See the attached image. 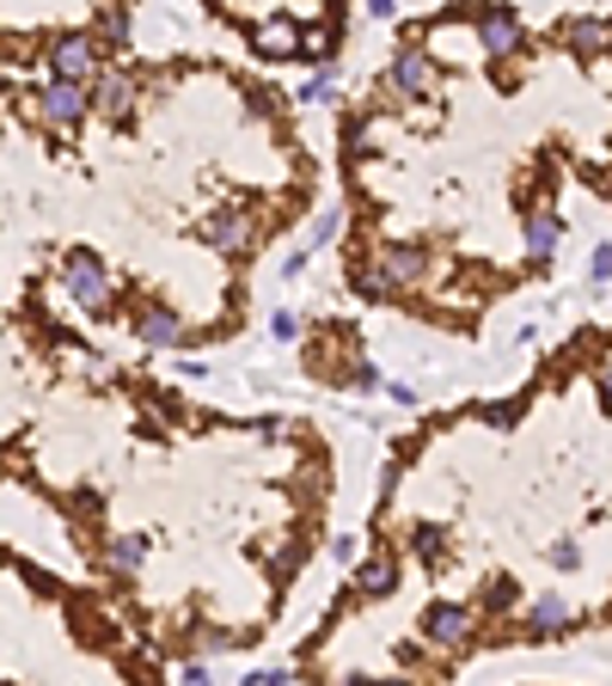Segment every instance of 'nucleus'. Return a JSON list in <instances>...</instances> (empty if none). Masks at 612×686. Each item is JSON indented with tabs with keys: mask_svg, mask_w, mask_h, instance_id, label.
<instances>
[{
	"mask_svg": "<svg viewBox=\"0 0 612 686\" xmlns=\"http://www.w3.org/2000/svg\"><path fill=\"white\" fill-rule=\"evenodd\" d=\"M61 288H68V300H74V307H86L92 319H110V312H117V282H110L105 258H98V251H86V246L61 251Z\"/></svg>",
	"mask_w": 612,
	"mask_h": 686,
	"instance_id": "f257e3e1",
	"label": "nucleus"
},
{
	"mask_svg": "<svg viewBox=\"0 0 612 686\" xmlns=\"http://www.w3.org/2000/svg\"><path fill=\"white\" fill-rule=\"evenodd\" d=\"M148 68H136V62H117V68H105V74H98V86H92V105L105 110L110 123H129V117H136L141 110V93H148Z\"/></svg>",
	"mask_w": 612,
	"mask_h": 686,
	"instance_id": "f03ea898",
	"label": "nucleus"
},
{
	"mask_svg": "<svg viewBox=\"0 0 612 686\" xmlns=\"http://www.w3.org/2000/svg\"><path fill=\"white\" fill-rule=\"evenodd\" d=\"M416 631H423L435 650L459 655V650H472V631H478V613L466 607V601H428L423 619H416Z\"/></svg>",
	"mask_w": 612,
	"mask_h": 686,
	"instance_id": "7ed1b4c3",
	"label": "nucleus"
},
{
	"mask_svg": "<svg viewBox=\"0 0 612 686\" xmlns=\"http://www.w3.org/2000/svg\"><path fill=\"white\" fill-rule=\"evenodd\" d=\"M86 110H92V93H86V80H61L49 74V86L37 93V117L56 129H80L86 123Z\"/></svg>",
	"mask_w": 612,
	"mask_h": 686,
	"instance_id": "20e7f679",
	"label": "nucleus"
},
{
	"mask_svg": "<svg viewBox=\"0 0 612 686\" xmlns=\"http://www.w3.org/2000/svg\"><path fill=\"white\" fill-rule=\"evenodd\" d=\"M202 234H209V246H214V251H227V258H245V251L258 246V215H251V209L221 203V209L209 215V227H202Z\"/></svg>",
	"mask_w": 612,
	"mask_h": 686,
	"instance_id": "39448f33",
	"label": "nucleus"
},
{
	"mask_svg": "<svg viewBox=\"0 0 612 686\" xmlns=\"http://www.w3.org/2000/svg\"><path fill=\"white\" fill-rule=\"evenodd\" d=\"M380 264L392 270L398 288H416V282L435 270V246H428V239H386V246H380Z\"/></svg>",
	"mask_w": 612,
	"mask_h": 686,
	"instance_id": "423d86ee",
	"label": "nucleus"
},
{
	"mask_svg": "<svg viewBox=\"0 0 612 686\" xmlns=\"http://www.w3.org/2000/svg\"><path fill=\"white\" fill-rule=\"evenodd\" d=\"M472 25H478V44H484V56H496V62L520 49V19H515V7H496V0H490V7H478V13H472Z\"/></svg>",
	"mask_w": 612,
	"mask_h": 686,
	"instance_id": "0eeeda50",
	"label": "nucleus"
},
{
	"mask_svg": "<svg viewBox=\"0 0 612 686\" xmlns=\"http://www.w3.org/2000/svg\"><path fill=\"white\" fill-rule=\"evenodd\" d=\"M392 93L398 98H428L435 93V62L416 49V37H404L398 56H392Z\"/></svg>",
	"mask_w": 612,
	"mask_h": 686,
	"instance_id": "6e6552de",
	"label": "nucleus"
},
{
	"mask_svg": "<svg viewBox=\"0 0 612 686\" xmlns=\"http://www.w3.org/2000/svg\"><path fill=\"white\" fill-rule=\"evenodd\" d=\"M392 589H398V558H392V552H367V564L355 570L350 601H343V607H355V601H386Z\"/></svg>",
	"mask_w": 612,
	"mask_h": 686,
	"instance_id": "1a4fd4ad",
	"label": "nucleus"
},
{
	"mask_svg": "<svg viewBox=\"0 0 612 686\" xmlns=\"http://www.w3.org/2000/svg\"><path fill=\"white\" fill-rule=\"evenodd\" d=\"M49 74H61V80H92L98 74V49H92V37H80V32L56 37V44H49Z\"/></svg>",
	"mask_w": 612,
	"mask_h": 686,
	"instance_id": "9d476101",
	"label": "nucleus"
},
{
	"mask_svg": "<svg viewBox=\"0 0 612 686\" xmlns=\"http://www.w3.org/2000/svg\"><path fill=\"white\" fill-rule=\"evenodd\" d=\"M129 331H136L141 343H153V350L184 343V319L166 307V300H148V307H136V312H129Z\"/></svg>",
	"mask_w": 612,
	"mask_h": 686,
	"instance_id": "9b49d317",
	"label": "nucleus"
},
{
	"mask_svg": "<svg viewBox=\"0 0 612 686\" xmlns=\"http://www.w3.org/2000/svg\"><path fill=\"white\" fill-rule=\"evenodd\" d=\"M569 625H576V607H569L564 594H539L533 607H527V631L533 638H564Z\"/></svg>",
	"mask_w": 612,
	"mask_h": 686,
	"instance_id": "f8f14e48",
	"label": "nucleus"
},
{
	"mask_svg": "<svg viewBox=\"0 0 612 686\" xmlns=\"http://www.w3.org/2000/svg\"><path fill=\"white\" fill-rule=\"evenodd\" d=\"M520 239H527V258H533V264H545L551 251H557V239H564V221L551 215V209H533V215H527V227H520Z\"/></svg>",
	"mask_w": 612,
	"mask_h": 686,
	"instance_id": "ddd939ff",
	"label": "nucleus"
},
{
	"mask_svg": "<svg viewBox=\"0 0 612 686\" xmlns=\"http://www.w3.org/2000/svg\"><path fill=\"white\" fill-rule=\"evenodd\" d=\"M557 44L595 56V49H612V25L607 19H564V25H557Z\"/></svg>",
	"mask_w": 612,
	"mask_h": 686,
	"instance_id": "4468645a",
	"label": "nucleus"
},
{
	"mask_svg": "<svg viewBox=\"0 0 612 686\" xmlns=\"http://www.w3.org/2000/svg\"><path fill=\"white\" fill-rule=\"evenodd\" d=\"M105 558H110V570L136 577L141 564H148V540H141V533H110V540H105Z\"/></svg>",
	"mask_w": 612,
	"mask_h": 686,
	"instance_id": "2eb2a0df",
	"label": "nucleus"
},
{
	"mask_svg": "<svg viewBox=\"0 0 612 686\" xmlns=\"http://www.w3.org/2000/svg\"><path fill=\"white\" fill-rule=\"evenodd\" d=\"M355 295L362 300H392L398 295V282H392V270L374 258V264H355Z\"/></svg>",
	"mask_w": 612,
	"mask_h": 686,
	"instance_id": "dca6fc26",
	"label": "nucleus"
},
{
	"mask_svg": "<svg viewBox=\"0 0 612 686\" xmlns=\"http://www.w3.org/2000/svg\"><path fill=\"white\" fill-rule=\"evenodd\" d=\"M404 546L423 558V570H442V558H447V533L442 528H411L404 533Z\"/></svg>",
	"mask_w": 612,
	"mask_h": 686,
	"instance_id": "f3484780",
	"label": "nucleus"
},
{
	"mask_svg": "<svg viewBox=\"0 0 612 686\" xmlns=\"http://www.w3.org/2000/svg\"><path fill=\"white\" fill-rule=\"evenodd\" d=\"M520 601V582H508V577H490L484 589H478V607L484 613H508Z\"/></svg>",
	"mask_w": 612,
	"mask_h": 686,
	"instance_id": "a211bd4d",
	"label": "nucleus"
},
{
	"mask_svg": "<svg viewBox=\"0 0 612 686\" xmlns=\"http://www.w3.org/2000/svg\"><path fill=\"white\" fill-rule=\"evenodd\" d=\"M122 44H129V25H122V19H105V25L92 32V49H98V62H105V56H122Z\"/></svg>",
	"mask_w": 612,
	"mask_h": 686,
	"instance_id": "6ab92c4d",
	"label": "nucleus"
},
{
	"mask_svg": "<svg viewBox=\"0 0 612 686\" xmlns=\"http://www.w3.org/2000/svg\"><path fill=\"white\" fill-rule=\"evenodd\" d=\"M306 552H313V546H306V540H294V546H282V552H275V558H270V577H275V582H289L294 570H301V564H306Z\"/></svg>",
	"mask_w": 612,
	"mask_h": 686,
	"instance_id": "aec40b11",
	"label": "nucleus"
},
{
	"mask_svg": "<svg viewBox=\"0 0 612 686\" xmlns=\"http://www.w3.org/2000/svg\"><path fill=\"white\" fill-rule=\"evenodd\" d=\"M337 380L350 392H374V387H386L380 375H374V362H350V368H337Z\"/></svg>",
	"mask_w": 612,
	"mask_h": 686,
	"instance_id": "412c9836",
	"label": "nucleus"
},
{
	"mask_svg": "<svg viewBox=\"0 0 612 686\" xmlns=\"http://www.w3.org/2000/svg\"><path fill=\"white\" fill-rule=\"evenodd\" d=\"M331 93H337V74H331V62H319L313 80L301 86V105H319V98H331Z\"/></svg>",
	"mask_w": 612,
	"mask_h": 686,
	"instance_id": "4be33fe9",
	"label": "nucleus"
},
{
	"mask_svg": "<svg viewBox=\"0 0 612 686\" xmlns=\"http://www.w3.org/2000/svg\"><path fill=\"white\" fill-rule=\"evenodd\" d=\"M545 558L557 564V570H581V564H588V552H581V540H557V546H551Z\"/></svg>",
	"mask_w": 612,
	"mask_h": 686,
	"instance_id": "5701e85b",
	"label": "nucleus"
},
{
	"mask_svg": "<svg viewBox=\"0 0 612 686\" xmlns=\"http://www.w3.org/2000/svg\"><path fill=\"white\" fill-rule=\"evenodd\" d=\"M148 405H153V417H160V423H178V417H184V399H178V392H148Z\"/></svg>",
	"mask_w": 612,
	"mask_h": 686,
	"instance_id": "b1692460",
	"label": "nucleus"
},
{
	"mask_svg": "<svg viewBox=\"0 0 612 686\" xmlns=\"http://www.w3.org/2000/svg\"><path fill=\"white\" fill-rule=\"evenodd\" d=\"M588 276H595V282H612V246H595V258H588Z\"/></svg>",
	"mask_w": 612,
	"mask_h": 686,
	"instance_id": "393cba45",
	"label": "nucleus"
},
{
	"mask_svg": "<svg viewBox=\"0 0 612 686\" xmlns=\"http://www.w3.org/2000/svg\"><path fill=\"white\" fill-rule=\"evenodd\" d=\"M337 227H343V215H337V209H325V215H319V227H313V251H319L325 239L337 234Z\"/></svg>",
	"mask_w": 612,
	"mask_h": 686,
	"instance_id": "a878e982",
	"label": "nucleus"
},
{
	"mask_svg": "<svg viewBox=\"0 0 612 686\" xmlns=\"http://www.w3.org/2000/svg\"><path fill=\"white\" fill-rule=\"evenodd\" d=\"M270 331H275V338H282V343H289L294 331H301V319H294V312H270Z\"/></svg>",
	"mask_w": 612,
	"mask_h": 686,
	"instance_id": "bb28decb",
	"label": "nucleus"
},
{
	"mask_svg": "<svg viewBox=\"0 0 612 686\" xmlns=\"http://www.w3.org/2000/svg\"><path fill=\"white\" fill-rule=\"evenodd\" d=\"M595 387H600V399H607V405H612V356H607V362H600V368H595Z\"/></svg>",
	"mask_w": 612,
	"mask_h": 686,
	"instance_id": "cd10ccee",
	"label": "nucleus"
},
{
	"mask_svg": "<svg viewBox=\"0 0 612 686\" xmlns=\"http://www.w3.org/2000/svg\"><path fill=\"white\" fill-rule=\"evenodd\" d=\"M178 681H190V686H202V681H209V662H184V669H178Z\"/></svg>",
	"mask_w": 612,
	"mask_h": 686,
	"instance_id": "c85d7f7f",
	"label": "nucleus"
},
{
	"mask_svg": "<svg viewBox=\"0 0 612 686\" xmlns=\"http://www.w3.org/2000/svg\"><path fill=\"white\" fill-rule=\"evenodd\" d=\"M386 392H392V405H404V411H416V392H411V387H392V380H386Z\"/></svg>",
	"mask_w": 612,
	"mask_h": 686,
	"instance_id": "c756f323",
	"label": "nucleus"
},
{
	"mask_svg": "<svg viewBox=\"0 0 612 686\" xmlns=\"http://www.w3.org/2000/svg\"><path fill=\"white\" fill-rule=\"evenodd\" d=\"M367 13H374V19H392V0H367Z\"/></svg>",
	"mask_w": 612,
	"mask_h": 686,
	"instance_id": "7c9ffc66",
	"label": "nucleus"
}]
</instances>
